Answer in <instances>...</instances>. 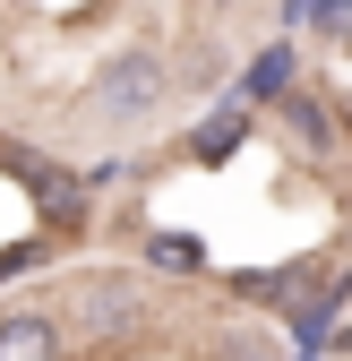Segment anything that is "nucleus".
<instances>
[{"mask_svg":"<svg viewBox=\"0 0 352 361\" xmlns=\"http://www.w3.org/2000/svg\"><path fill=\"white\" fill-rule=\"evenodd\" d=\"M172 95V69H163V52H146V43H129V52H112L103 61V78H95V112L103 121H146L155 104Z\"/></svg>","mask_w":352,"mask_h":361,"instance_id":"nucleus-1","label":"nucleus"},{"mask_svg":"<svg viewBox=\"0 0 352 361\" xmlns=\"http://www.w3.org/2000/svg\"><path fill=\"white\" fill-rule=\"evenodd\" d=\"M77 327H86V336H120V327H138V284H120V276H86V284H77Z\"/></svg>","mask_w":352,"mask_h":361,"instance_id":"nucleus-2","label":"nucleus"},{"mask_svg":"<svg viewBox=\"0 0 352 361\" xmlns=\"http://www.w3.org/2000/svg\"><path fill=\"white\" fill-rule=\"evenodd\" d=\"M0 361H61V319L52 310H9L0 319Z\"/></svg>","mask_w":352,"mask_h":361,"instance_id":"nucleus-3","label":"nucleus"},{"mask_svg":"<svg viewBox=\"0 0 352 361\" xmlns=\"http://www.w3.org/2000/svg\"><path fill=\"white\" fill-rule=\"evenodd\" d=\"M292 61H301L292 43H267V52H258V61L241 69V104H275L284 86H292Z\"/></svg>","mask_w":352,"mask_h":361,"instance_id":"nucleus-4","label":"nucleus"},{"mask_svg":"<svg viewBox=\"0 0 352 361\" xmlns=\"http://www.w3.org/2000/svg\"><path fill=\"white\" fill-rule=\"evenodd\" d=\"M241 138H249V112L232 104V112H215V121L198 129V147H189V155H198V164H224V155H232Z\"/></svg>","mask_w":352,"mask_h":361,"instance_id":"nucleus-5","label":"nucleus"},{"mask_svg":"<svg viewBox=\"0 0 352 361\" xmlns=\"http://www.w3.org/2000/svg\"><path fill=\"white\" fill-rule=\"evenodd\" d=\"M146 258L163 267V276H198V267H206V241H198V233H155Z\"/></svg>","mask_w":352,"mask_h":361,"instance_id":"nucleus-6","label":"nucleus"},{"mask_svg":"<svg viewBox=\"0 0 352 361\" xmlns=\"http://www.w3.org/2000/svg\"><path fill=\"white\" fill-rule=\"evenodd\" d=\"M224 361H284L275 336H224Z\"/></svg>","mask_w":352,"mask_h":361,"instance_id":"nucleus-7","label":"nucleus"},{"mask_svg":"<svg viewBox=\"0 0 352 361\" xmlns=\"http://www.w3.org/2000/svg\"><path fill=\"white\" fill-rule=\"evenodd\" d=\"M292 129H301V138H310V147H318V138H327V112H318V104H301V95H292Z\"/></svg>","mask_w":352,"mask_h":361,"instance_id":"nucleus-8","label":"nucleus"}]
</instances>
